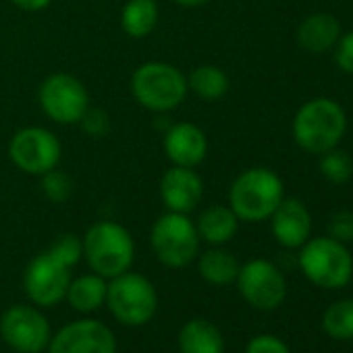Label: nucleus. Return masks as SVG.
<instances>
[{"instance_id":"nucleus-1","label":"nucleus","mask_w":353,"mask_h":353,"mask_svg":"<svg viewBox=\"0 0 353 353\" xmlns=\"http://www.w3.org/2000/svg\"><path fill=\"white\" fill-rule=\"evenodd\" d=\"M347 129L345 110L330 98L305 102L293 119V137L310 154H324L339 145Z\"/></svg>"},{"instance_id":"nucleus-2","label":"nucleus","mask_w":353,"mask_h":353,"mask_svg":"<svg viewBox=\"0 0 353 353\" xmlns=\"http://www.w3.org/2000/svg\"><path fill=\"white\" fill-rule=\"evenodd\" d=\"M283 181L270 168H250L241 172L229 192L231 210L239 221L260 223L272 216L283 202Z\"/></svg>"},{"instance_id":"nucleus-3","label":"nucleus","mask_w":353,"mask_h":353,"mask_svg":"<svg viewBox=\"0 0 353 353\" xmlns=\"http://www.w3.org/2000/svg\"><path fill=\"white\" fill-rule=\"evenodd\" d=\"M299 268L314 285L322 289H341L351 281L353 258L345 243L332 237H316L301 245Z\"/></svg>"},{"instance_id":"nucleus-4","label":"nucleus","mask_w":353,"mask_h":353,"mask_svg":"<svg viewBox=\"0 0 353 353\" xmlns=\"http://www.w3.org/2000/svg\"><path fill=\"white\" fill-rule=\"evenodd\" d=\"M83 254L96 274L114 279L129 270L135 248L125 227L104 221L88 231L83 239Z\"/></svg>"},{"instance_id":"nucleus-5","label":"nucleus","mask_w":353,"mask_h":353,"mask_svg":"<svg viewBox=\"0 0 353 353\" xmlns=\"http://www.w3.org/2000/svg\"><path fill=\"white\" fill-rule=\"evenodd\" d=\"M106 303L121 324L141 326L156 314L158 295L154 285L143 274L123 272L110 279L106 289Z\"/></svg>"},{"instance_id":"nucleus-6","label":"nucleus","mask_w":353,"mask_h":353,"mask_svg":"<svg viewBox=\"0 0 353 353\" xmlns=\"http://www.w3.org/2000/svg\"><path fill=\"white\" fill-rule=\"evenodd\" d=\"M152 250L168 268L188 266L200 252V233L196 225L179 212L164 214L152 229Z\"/></svg>"},{"instance_id":"nucleus-7","label":"nucleus","mask_w":353,"mask_h":353,"mask_svg":"<svg viewBox=\"0 0 353 353\" xmlns=\"http://www.w3.org/2000/svg\"><path fill=\"white\" fill-rule=\"evenodd\" d=\"M133 94L150 110H172L185 100L188 81L172 65L145 63L133 75Z\"/></svg>"},{"instance_id":"nucleus-8","label":"nucleus","mask_w":353,"mask_h":353,"mask_svg":"<svg viewBox=\"0 0 353 353\" xmlns=\"http://www.w3.org/2000/svg\"><path fill=\"white\" fill-rule=\"evenodd\" d=\"M0 336L19 353H42L50 345V324L34 305H13L0 318Z\"/></svg>"},{"instance_id":"nucleus-9","label":"nucleus","mask_w":353,"mask_h":353,"mask_svg":"<svg viewBox=\"0 0 353 353\" xmlns=\"http://www.w3.org/2000/svg\"><path fill=\"white\" fill-rule=\"evenodd\" d=\"M237 287L243 299L256 310H274L287 295V283L283 272L268 260L256 258L239 268Z\"/></svg>"},{"instance_id":"nucleus-10","label":"nucleus","mask_w":353,"mask_h":353,"mask_svg":"<svg viewBox=\"0 0 353 353\" xmlns=\"http://www.w3.org/2000/svg\"><path fill=\"white\" fill-rule=\"evenodd\" d=\"M71 283V268L61 262L50 250L36 256L26 270V293L42 307L54 305L65 299Z\"/></svg>"},{"instance_id":"nucleus-11","label":"nucleus","mask_w":353,"mask_h":353,"mask_svg":"<svg viewBox=\"0 0 353 353\" xmlns=\"http://www.w3.org/2000/svg\"><path fill=\"white\" fill-rule=\"evenodd\" d=\"M44 112L57 123H79L88 112L90 98L79 79L59 73L48 77L40 88Z\"/></svg>"},{"instance_id":"nucleus-12","label":"nucleus","mask_w":353,"mask_h":353,"mask_svg":"<svg viewBox=\"0 0 353 353\" xmlns=\"http://www.w3.org/2000/svg\"><path fill=\"white\" fill-rule=\"evenodd\" d=\"M9 154L21 170L30 174H46L59 164L61 143L50 131L28 127L11 139Z\"/></svg>"},{"instance_id":"nucleus-13","label":"nucleus","mask_w":353,"mask_h":353,"mask_svg":"<svg viewBox=\"0 0 353 353\" xmlns=\"http://www.w3.org/2000/svg\"><path fill=\"white\" fill-rule=\"evenodd\" d=\"M50 353H117L112 330L94 318H81L63 326L48 345Z\"/></svg>"},{"instance_id":"nucleus-14","label":"nucleus","mask_w":353,"mask_h":353,"mask_svg":"<svg viewBox=\"0 0 353 353\" xmlns=\"http://www.w3.org/2000/svg\"><path fill=\"white\" fill-rule=\"evenodd\" d=\"M202 192V179L188 166H176L166 170L160 183V196L164 206L179 214L192 212L200 204Z\"/></svg>"},{"instance_id":"nucleus-15","label":"nucleus","mask_w":353,"mask_h":353,"mask_svg":"<svg viewBox=\"0 0 353 353\" xmlns=\"http://www.w3.org/2000/svg\"><path fill=\"white\" fill-rule=\"evenodd\" d=\"M272 233L276 241L285 248H301L310 239L312 216L303 202L289 198L276 206L272 212Z\"/></svg>"},{"instance_id":"nucleus-16","label":"nucleus","mask_w":353,"mask_h":353,"mask_svg":"<svg viewBox=\"0 0 353 353\" xmlns=\"http://www.w3.org/2000/svg\"><path fill=\"white\" fill-rule=\"evenodd\" d=\"M164 150L166 156L176 164V166H196L204 160L208 141L202 129H198L192 123H179L172 129L166 131L164 137Z\"/></svg>"},{"instance_id":"nucleus-17","label":"nucleus","mask_w":353,"mask_h":353,"mask_svg":"<svg viewBox=\"0 0 353 353\" xmlns=\"http://www.w3.org/2000/svg\"><path fill=\"white\" fill-rule=\"evenodd\" d=\"M341 38L339 21L328 13H314L297 30V42L305 52L320 54L336 44Z\"/></svg>"},{"instance_id":"nucleus-18","label":"nucleus","mask_w":353,"mask_h":353,"mask_svg":"<svg viewBox=\"0 0 353 353\" xmlns=\"http://www.w3.org/2000/svg\"><path fill=\"white\" fill-rule=\"evenodd\" d=\"M179 353H223L225 351V339L219 326H214L208 320L194 318L179 330Z\"/></svg>"},{"instance_id":"nucleus-19","label":"nucleus","mask_w":353,"mask_h":353,"mask_svg":"<svg viewBox=\"0 0 353 353\" xmlns=\"http://www.w3.org/2000/svg\"><path fill=\"white\" fill-rule=\"evenodd\" d=\"M106 281L100 274H83L75 281L69 283L67 289V299L69 305L79 312V314H92L96 312L102 303H106Z\"/></svg>"},{"instance_id":"nucleus-20","label":"nucleus","mask_w":353,"mask_h":353,"mask_svg":"<svg viewBox=\"0 0 353 353\" xmlns=\"http://www.w3.org/2000/svg\"><path fill=\"white\" fill-rule=\"evenodd\" d=\"M239 227V219L231 208L225 206H212L208 210L202 212L200 221H198V233L202 239H206L208 243H227L235 237Z\"/></svg>"},{"instance_id":"nucleus-21","label":"nucleus","mask_w":353,"mask_h":353,"mask_svg":"<svg viewBox=\"0 0 353 353\" xmlns=\"http://www.w3.org/2000/svg\"><path fill=\"white\" fill-rule=\"evenodd\" d=\"M200 274L204 276V281L212 283V285H231L237 281L239 274V262L237 258L227 252V250H208L206 254H202L200 258Z\"/></svg>"},{"instance_id":"nucleus-22","label":"nucleus","mask_w":353,"mask_h":353,"mask_svg":"<svg viewBox=\"0 0 353 353\" xmlns=\"http://www.w3.org/2000/svg\"><path fill=\"white\" fill-rule=\"evenodd\" d=\"M158 21V7L154 0H131L123 9V28L133 38L148 36Z\"/></svg>"},{"instance_id":"nucleus-23","label":"nucleus","mask_w":353,"mask_h":353,"mask_svg":"<svg viewBox=\"0 0 353 353\" xmlns=\"http://www.w3.org/2000/svg\"><path fill=\"white\" fill-rule=\"evenodd\" d=\"M198 96H202L204 100H219L227 94L229 90V79L225 75L223 69L212 67V65H204L198 67L188 83Z\"/></svg>"},{"instance_id":"nucleus-24","label":"nucleus","mask_w":353,"mask_h":353,"mask_svg":"<svg viewBox=\"0 0 353 353\" xmlns=\"http://www.w3.org/2000/svg\"><path fill=\"white\" fill-rule=\"evenodd\" d=\"M322 328L332 339H353V299H341L328 305L322 314Z\"/></svg>"},{"instance_id":"nucleus-25","label":"nucleus","mask_w":353,"mask_h":353,"mask_svg":"<svg viewBox=\"0 0 353 353\" xmlns=\"http://www.w3.org/2000/svg\"><path fill=\"white\" fill-rule=\"evenodd\" d=\"M320 172L324 179H328L334 185H343L351 179L353 174V160L349 158V154L332 148L324 154H320Z\"/></svg>"},{"instance_id":"nucleus-26","label":"nucleus","mask_w":353,"mask_h":353,"mask_svg":"<svg viewBox=\"0 0 353 353\" xmlns=\"http://www.w3.org/2000/svg\"><path fill=\"white\" fill-rule=\"evenodd\" d=\"M50 252H52L61 262H65L69 268H73V266L79 262L81 254H83V241H79L75 235H63V237H59V239L52 243Z\"/></svg>"},{"instance_id":"nucleus-27","label":"nucleus","mask_w":353,"mask_h":353,"mask_svg":"<svg viewBox=\"0 0 353 353\" xmlns=\"http://www.w3.org/2000/svg\"><path fill=\"white\" fill-rule=\"evenodd\" d=\"M328 237L341 243L353 241V212L351 210H339L336 214H332L328 223Z\"/></svg>"},{"instance_id":"nucleus-28","label":"nucleus","mask_w":353,"mask_h":353,"mask_svg":"<svg viewBox=\"0 0 353 353\" xmlns=\"http://www.w3.org/2000/svg\"><path fill=\"white\" fill-rule=\"evenodd\" d=\"M44 192H46V196H48L50 200L63 202V200L69 196V192H71V183H69V179H67V176H65L63 172H57V170L52 168V170H48L46 176H44Z\"/></svg>"},{"instance_id":"nucleus-29","label":"nucleus","mask_w":353,"mask_h":353,"mask_svg":"<svg viewBox=\"0 0 353 353\" xmlns=\"http://www.w3.org/2000/svg\"><path fill=\"white\" fill-rule=\"evenodd\" d=\"M245 353H291V351L283 339L274 334H258L248 343Z\"/></svg>"},{"instance_id":"nucleus-30","label":"nucleus","mask_w":353,"mask_h":353,"mask_svg":"<svg viewBox=\"0 0 353 353\" xmlns=\"http://www.w3.org/2000/svg\"><path fill=\"white\" fill-rule=\"evenodd\" d=\"M334 61H336L339 69L353 75V32H349V34H345V36H341L336 40Z\"/></svg>"},{"instance_id":"nucleus-31","label":"nucleus","mask_w":353,"mask_h":353,"mask_svg":"<svg viewBox=\"0 0 353 353\" xmlns=\"http://www.w3.org/2000/svg\"><path fill=\"white\" fill-rule=\"evenodd\" d=\"M83 127L92 133V135H104L106 133V127H100V123H106V114L104 112H100V110H88L85 114H83ZM108 125V123H106Z\"/></svg>"},{"instance_id":"nucleus-32","label":"nucleus","mask_w":353,"mask_h":353,"mask_svg":"<svg viewBox=\"0 0 353 353\" xmlns=\"http://www.w3.org/2000/svg\"><path fill=\"white\" fill-rule=\"evenodd\" d=\"M13 3L21 9H28V11H40V9L48 7L52 0H13Z\"/></svg>"},{"instance_id":"nucleus-33","label":"nucleus","mask_w":353,"mask_h":353,"mask_svg":"<svg viewBox=\"0 0 353 353\" xmlns=\"http://www.w3.org/2000/svg\"><path fill=\"white\" fill-rule=\"evenodd\" d=\"M174 3H179L183 7H202L208 3V0H174Z\"/></svg>"}]
</instances>
